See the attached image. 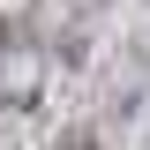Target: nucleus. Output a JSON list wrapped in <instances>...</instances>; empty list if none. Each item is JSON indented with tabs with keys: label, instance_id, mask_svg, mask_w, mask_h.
Segmentation results:
<instances>
[{
	"label": "nucleus",
	"instance_id": "nucleus-2",
	"mask_svg": "<svg viewBox=\"0 0 150 150\" xmlns=\"http://www.w3.org/2000/svg\"><path fill=\"white\" fill-rule=\"evenodd\" d=\"M83 15H90V0H38V30H53V23L68 30V23H83Z\"/></svg>",
	"mask_w": 150,
	"mask_h": 150
},
{
	"label": "nucleus",
	"instance_id": "nucleus-1",
	"mask_svg": "<svg viewBox=\"0 0 150 150\" xmlns=\"http://www.w3.org/2000/svg\"><path fill=\"white\" fill-rule=\"evenodd\" d=\"M53 83V45L30 23H0V98L8 105H38Z\"/></svg>",
	"mask_w": 150,
	"mask_h": 150
},
{
	"label": "nucleus",
	"instance_id": "nucleus-3",
	"mask_svg": "<svg viewBox=\"0 0 150 150\" xmlns=\"http://www.w3.org/2000/svg\"><path fill=\"white\" fill-rule=\"evenodd\" d=\"M53 150H105V143H98V135H90V128H68V135H60V143H53Z\"/></svg>",
	"mask_w": 150,
	"mask_h": 150
}]
</instances>
